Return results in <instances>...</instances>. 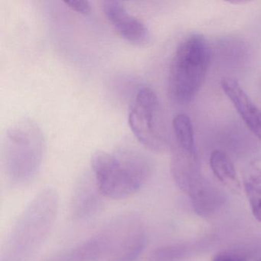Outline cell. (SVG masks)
I'll return each mask as SVG.
<instances>
[{
	"mask_svg": "<svg viewBox=\"0 0 261 261\" xmlns=\"http://www.w3.org/2000/svg\"><path fill=\"white\" fill-rule=\"evenodd\" d=\"M249 254L247 252L239 249L224 250L214 256L212 261H247Z\"/></svg>",
	"mask_w": 261,
	"mask_h": 261,
	"instance_id": "cell-14",
	"label": "cell"
},
{
	"mask_svg": "<svg viewBox=\"0 0 261 261\" xmlns=\"http://www.w3.org/2000/svg\"><path fill=\"white\" fill-rule=\"evenodd\" d=\"M65 4L73 11L77 12L81 14L88 15L91 13V5L88 1L72 0V1H65Z\"/></svg>",
	"mask_w": 261,
	"mask_h": 261,
	"instance_id": "cell-15",
	"label": "cell"
},
{
	"mask_svg": "<svg viewBox=\"0 0 261 261\" xmlns=\"http://www.w3.org/2000/svg\"><path fill=\"white\" fill-rule=\"evenodd\" d=\"M211 58L210 45L201 35H190L180 42L168 77V93L174 103L188 105L195 99L205 80Z\"/></svg>",
	"mask_w": 261,
	"mask_h": 261,
	"instance_id": "cell-3",
	"label": "cell"
},
{
	"mask_svg": "<svg viewBox=\"0 0 261 261\" xmlns=\"http://www.w3.org/2000/svg\"><path fill=\"white\" fill-rule=\"evenodd\" d=\"M91 165L99 192L114 200L135 194L151 174L150 163L144 155L127 148L111 154L98 151L93 154Z\"/></svg>",
	"mask_w": 261,
	"mask_h": 261,
	"instance_id": "cell-1",
	"label": "cell"
},
{
	"mask_svg": "<svg viewBox=\"0 0 261 261\" xmlns=\"http://www.w3.org/2000/svg\"><path fill=\"white\" fill-rule=\"evenodd\" d=\"M45 149L42 129L33 120L22 119L9 128L3 156L6 175L13 186H25L33 180L40 168Z\"/></svg>",
	"mask_w": 261,
	"mask_h": 261,
	"instance_id": "cell-4",
	"label": "cell"
},
{
	"mask_svg": "<svg viewBox=\"0 0 261 261\" xmlns=\"http://www.w3.org/2000/svg\"><path fill=\"white\" fill-rule=\"evenodd\" d=\"M190 198L194 210L202 217L215 214L224 204L225 199L222 192L207 180Z\"/></svg>",
	"mask_w": 261,
	"mask_h": 261,
	"instance_id": "cell-10",
	"label": "cell"
},
{
	"mask_svg": "<svg viewBox=\"0 0 261 261\" xmlns=\"http://www.w3.org/2000/svg\"><path fill=\"white\" fill-rule=\"evenodd\" d=\"M102 8L110 23L123 39L132 43L146 42L149 36L146 25L131 15L121 3L114 0L103 1Z\"/></svg>",
	"mask_w": 261,
	"mask_h": 261,
	"instance_id": "cell-8",
	"label": "cell"
},
{
	"mask_svg": "<svg viewBox=\"0 0 261 261\" xmlns=\"http://www.w3.org/2000/svg\"><path fill=\"white\" fill-rule=\"evenodd\" d=\"M128 123L136 138L145 147L155 152L169 147L160 100L149 87H142L137 91L129 109Z\"/></svg>",
	"mask_w": 261,
	"mask_h": 261,
	"instance_id": "cell-6",
	"label": "cell"
},
{
	"mask_svg": "<svg viewBox=\"0 0 261 261\" xmlns=\"http://www.w3.org/2000/svg\"><path fill=\"white\" fill-rule=\"evenodd\" d=\"M146 244V230L140 217L122 215L111 220L76 250L77 261H134Z\"/></svg>",
	"mask_w": 261,
	"mask_h": 261,
	"instance_id": "cell-2",
	"label": "cell"
},
{
	"mask_svg": "<svg viewBox=\"0 0 261 261\" xmlns=\"http://www.w3.org/2000/svg\"><path fill=\"white\" fill-rule=\"evenodd\" d=\"M243 184L252 213L261 223V168L250 166L244 172Z\"/></svg>",
	"mask_w": 261,
	"mask_h": 261,
	"instance_id": "cell-12",
	"label": "cell"
},
{
	"mask_svg": "<svg viewBox=\"0 0 261 261\" xmlns=\"http://www.w3.org/2000/svg\"><path fill=\"white\" fill-rule=\"evenodd\" d=\"M256 261H261V258H259V259H257V260H256Z\"/></svg>",
	"mask_w": 261,
	"mask_h": 261,
	"instance_id": "cell-16",
	"label": "cell"
},
{
	"mask_svg": "<svg viewBox=\"0 0 261 261\" xmlns=\"http://www.w3.org/2000/svg\"><path fill=\"white\" fill-rule=\"evenodd\" d=\"M171 173L178 187L189 197L206 181L200 170L197 152H187L176 146L172 149Z\"/></svg>",
	"mask_w": 261,
	"mask_h": 261,
	"instance_id": "cell-7",
	"label": "cell"
},
{
	"mask_svg": "<svg viewBox=\"0 0 261 261\" xmlns=\"http://www.w3.org/2000/svg\"><path fill=\"white\" fill-rule=\"evenodd\" d=\"M175 144L180 149L196 153L193 126L190 118L186 114L175 116L172 122Z\"/></svg>",
	"mask_w": 261,
	"mask_h": 261,
	"instance_id": "cell-13",
	"label": "cell"
},
{
	"mask_svg": "<svg viewBox=\"0 0 261 261\" xmlns=\"http://www.w3.org/2000/svg\"><path fill=\"white\" fill-rule=\"evenodd\" d=\"M57 207V194L53 189L42 190L36 195L13 231L10 250L23 257L38 248L53 226Z\"/></svg>",
	"mask_w": 261,
	"mask_h": 261,
	"instance_id": "cell-5",
	"label": "cell"
},
{
	"mask_svg": "<svg viewBox=\"0 0 261 261\" xmlns=\"http://www.w3.org/2000/svg\"><path fill=\"white\" fill-rule=\"evenodd\" d=\"M210 166L212 172L224 186L235 192L241 191V183L236 169L230 157L221 150H215L211 154Z\"/></svg>",
	"mask_w": 261,
	"mask_h": 261,
	"instance_id": "cell-11",
	"label": "cell"
},
{
	"mask_svg": "<svg viewBox=\"0 0 261 261\" xmlns=\"http://www.w3.org/2000/svg\"><path fill=\"white\" fill-rule=\"evenodd\" d=\"M221 86L247 127L261 140V110L235 79L224 77Z\"/></svg>",
	"mask_w": 261,
	"mask_h": 261,
	"instance_id": "cell-9",
	"label": "cell"
}]
</instances>
